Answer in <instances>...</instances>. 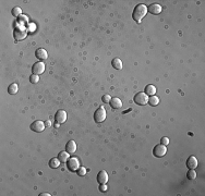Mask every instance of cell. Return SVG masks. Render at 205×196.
Returning a JSON list of instances; mask_svg holds the SVG:
<instances>
[{
    "label": "cell",
    "instance_id": "cell-1",
    "mask_svg": "<svg viewBox=\"0 0 205 196\" xmlns=\"http://www.w3.org/2000/svg\"><path fill=\"white\" fill-rule=\"evenodd\" d=\"M146 13H147V7L145 4H140L133 10L132 19L134 20L135 22H138V23H141V21H142V19H143L144 16H146Z\"/></svg>",
    "mask_w": 205,
    "mask_h": 196
},
{
    "label": "cell",
    "instance_id": "cell-2",
    "mask_svg": "<svg viewBox=\"0 0 205 196\" xmlns=\"http://www.w3.org/2000/svg\"><path fill=\"white\" fill-rule=\"evenodd\" d=\"M106 119V110L104 107L97 108L95 112H94V120L96 123H101Z\"/></svg>",
    "mask_w": 205,
    "mask_h": 196
},
{
    "label": "cell",
    "instance_id": "cell-3",
    "mask_svg": "<svg viewBox=\"0 0 205 196\" xmlns=\"http://www.w3.org/2000/svg\"><path fill=\"white\" fill-rule=\"evenodd\" d=\"M26 34H27V31L25 27H22V26H18L14 28V31H13V37L16 40H22L26 37Z\"/></svg>",
    "mask_w": 205,
    "mask_h": 196
},
{
    "label": "cell",
    "instance_id": "cell-4",
    "mask_svg": "<svg viewBox=\"0 0 205 196\" xmlns=\"http://www.w3.org/2000/svg\"><path fill=\"white\" fill-rule=\"evenodd\" d=\"M67 168L70 171H72V172H77V170L80 168V161H79V159L75 157L69 158L68 161H67Z\"/></svg>",
    "mask_w": 205,
    "mask_h": 196
},
{
    "label": "cell",
    "instance_id": "cell-5",
    "mask_svg": "<svg viewBox=\"0 0 205 196\" xmlns=\"http://www.w3.org/2000/svg\"><path fill=\"white\" fill-rule=\"evenodd\" d=\"M134 103L139 106H144L148 103V97L144 92H140L134 96Z\"/></svg>",
    "mask_w": 205,
    "mask_h": 196
},
{
    "label": "cell",
    "instance_id": "cell-6",
    "mask_svg": "<svg viewBox=\"0 0 205 196\" xmlns=\"http://www.w3.org/2000/svg\"><path fill=\"white\" fill-rule=\"evenodd\" d=\"M167 153V148L165 145H162V144H158V145H156L154 147V149H153V155H154L155 157L157 158H162L164 157Z\"/></svg>",
    "mask_w": 205,
    "mask_h": 196
},
{
    "label": "cell",
    "instance_id": "cell-7",
    "mask_svg": "<svg viewBox=\"0 0 205 196\" xmlns=\"http://www.w3.org/2000/svg\"><path fill=\"white\" fill-rule=\"evenodd\" d=\"M31 130L33 132H36V133H40V132H43L44 129H45V123L43 121H34V122L31 124Z\"/></svg>",
    "mask_w": 205,
    "mask_h": 196
},
{
    "label": "cell",
    "instance_id": "cell-8",
    "mask_svg": "<svg viewBox=\"0 0 205 196\" xmlns=\"http://www.w3.org/2000/svg\"><path fill=\"white\" fill-rule=\"evenodd\" d=\"M45 71V63L43 62H36L33 64V68H32V72L33 74H36V75H39V74H42Z\"/></svg>",
    "mask_w": 205,
    "mask_h": 196
},
{
    "label": "cell",
    "instance_id": "cell-9",
    "mask_svg": "<svg viewBox=\"0 0 205 196\" xmlns=\"http://www.w3.org/2000/svg\"><path fill=\"white\" fill-rule=\"evenodd\" d=\"M55 120H56V123H59V124H62L63 122H66L67 112L65 110H58V111L56 112Z\"/></svg>",
    "mask_w": 205,
    "mask_h": 196
},
{
    "label": "cell",
    "instance_id": "cell-10",
    "mask_svg": "<svg viewBox=\"0 0 205 196\" xmlns=\"http://www.w3.org/2000/svg\"><path fill=\"white\" fill-rule=\"evenodd\" d=\"M108 181V174L105 170H101L97 174V182L99 184H106Z\"/></svg>",
    "mask_w": 205,
    "mask_h": 196
},
{
    "label": "cell",
    "instance_id": "cell-11",
    "mask_svg": "<svg viewBox=\"0 0 205 196\" xmlns=\"http://www.w3.org/2000/svg\"><path fill=\"white\" fill-rule=\"evenodd\" d=\"M147 12H150L152 14H154V16L155 14H159L162 12V7L157 4H153L147 8Z\"/></svg>",
    "mask_w": 205,
    "mask_h": 196
},
{
    "label": "cell",
    "instance_id": "cell-12",
    "mask_svg": "<svg viewBox=\"0 0 205 196\" xmlns=\"http://www.w3.org/2000/svg\"><path fill=\"white\" fill-rule=\"evenodd\" d=\"M35 56H36V58L37 59H39V60H46L47 58H48V54H47V51L45 49H43V48H38V49L35 51Z\"/></svg>",
    "mask_w": 205,
    "mask_h": 196
},
{
    "label": "cell",
    "instance_id": "cell-13",
    "mask_svg": "<svg viewBox=\"0 0 205 196\" xmlns=\"http://www.w3.org/2000/svg\"><path fill=\"white\" fill-rule=\"evenodd\" d=\"M199 165V162H197V159L194 156H190L188 158V160H187V167L189 168V169H195Z\"/></svg>",
    "mask_w": 205,
    "mask_h": 196
},
{
    "label": "cell",
    "instance_id": "cell-14",
    "mask_svg": "<svg viewBox=\"0 0 205 196\" xmlns=\"http://www.w3.org/2000/svg\"><path fill=\"white\" fill-rule=\"evenodd\" d=\"M109 104H110L111 108H113V109H119V108L122 107V103H121V100H120L119 98H117V97L111 98L110 101H109Z\"/></svg>",
    "mask_w": 205,
    "mask_h": 196
},
{
    "label": "cell",
    "instance_id": "cell-15",
    "mask_svg": "<svg viewBox=\"0 0 205 196\" xmlns=\"http://www.w3.org/2000/svg\"><path fill=\"white\" fill-rule=\"evenodd\" d=\"M66 150L69 153V154H73L75 153V150H77V144L74 141H70L68 142V144L66 145Z\"/></svg>",
    "mask_w": 205,
    "mask_h": 196
},
{
    "label": "cell",
    "instance_id": "cell-16",
    "mask_svg": "<svg viewBox=\"0 0 205 196\" xmlns=\"http://www.w3.org/2000/svg\"><path fill=\"white\" fill-rule=\"evenodd\" d=\"M156 87H155L154 85H147L146 87H145V94L146 95H150V96H153V95H155V93H156Z\"/></svg>",
    "mask_w": 205,
    "mask_h": 196
},
{
    "label": "cell",
    "instance_id": "cell-17",
    "mask_svg": "<svg viewBox=\"0 0 205 196\" xmlns=\"http://www.w3.org/2000/svg\"><path fill=\"white\" fill-rule=\"evenodd\" d=\"M111 64L116 70H121V69H122V61L120 60L119 58H115V59L112 60Z\"/></svg>",
    "mask_w": 205,
    "mask_h": 196
},
{
    "label": "cell",
    "instance_id": "cell-18",
    "mask_svg": "<svg viewBox=\"0 0 205 196\" xmlns=\"http://www.w3.org/2000/svg\"><path fill=\"white\" fill-rule=\"evenodd\" d=\"M69 153L68 151H61V153H59V160L60 162H67L68 161V159H69Z\"/></svg>",
    "mask_w": 205,
    "mask_h": 196
},
{
    "label": "cell",
    "instance_id": "cell-19",
    "mask_svg": "<svg viewBox=\"0 0 205 196\" xmlns=\"http://www.w3.org/2000/svg\"><path fill=\"white\" fill-rule=\"evenodd\" d=\"M59 165H60V160H59V158H52V159H50V161H49V167L52 168V169L58 168Z\"/></svg>",
    "mask_w": 205,
    "mask_h": 196
},
{
    "label": "cell",
    "instance_id": "cell-20",
    "mask_svg": "<svg viewBox=\"0 0 205 196\" xmlns=\"http://www.w3.org/2000/svg\"><path fill=\"white\" fill-rule=\"evenodd\" d=\"M148 104L151 105V106H157V105L159 104V98L157 96H155V95H153V96H151L150 98H148Z\"/></svg>",
    "mask_w": 205,
    "mask_h": 196
},
{
    "label": "cell",
    "instance_id": "cell-21",
    "mask_svg": "<svg viewBox=\"0 0 205 196\" xmlns=\"http://www.w3.org/2000/svg\"><path fill=\"white\" fill-rule=\"evenodd\" d=\"M8 93L10 94V95H14V94H16V93H18V85H16V83H12L11 85H9Z\"/></svg>",
    "mask_w": 205,
    "mask_h": 196
},
{
    "label": "cell",
    "instance_id": "cell-22",
    "mask_svg": "<svg viewBox=\"0 0 205 196\" xmlns=\"http://www.w3.org/2000/svg\"><path fill=\"white\" fill-rule=\"evenodd\" d=\"M187 177H188V179H190V180H193V179L196 178V172L194 171V169H189V171L187 173Z\"/></svg>",
    "mask_w": 205,
    "mask_h": 196
},
{
    "label": "cell",
    "instance_id": "cell-23",
    "mask_svg": "<svg viewBox=\"0 0 205 196\" xmlns=\"http://www.w3.org/2000/svg\"><path fill=\"white\" fill-rule=\"evenodd\" d=\"M21 13H22V10H21V8H19V7H14V8L12 9V16H21Z\"/></svg>",
    "mask_w": 205,
    "mask_h": 196
},
{
    "label": "cell",
    "instance_id": "cell-24",
    "mask_svg": "<svg viewBox=\"0 0 205 196\" xmlns=\"http://www.w3.org/2000/svg\"><path fill=\"white\" fill-rule=\"evenodd\" d=\"M30 81H31V83H33V84H36V83L39 81V76L38 75H36V74L32 73V75L30 76Z\"/></svg>",
    "mask_w": 205,
    "mask_h": 196
},
{
    "label": "cell",
    "instance_id": "cell-25",
    "mask_svg": "<svg viewBox=\"0 0 205 196\" xmlns=\"http://www.w3.org/2000/svg\"><path fill=\"white\" fill-rule=\"evenodd\" d=\"M77 173L80 175V177H84L85 173H86V169L85 168H83V167H80V168L77 170Z\"/></svg>",
    "mask_w": 205,
    "mask_h": 196
},
{
    "label": "cell",
    "instance_id": "cell-26",
    "mask_svg": "<svg viewBox=\"0 0 205 196\" xmlns=\"http://www.w3.org/2000/svg\"><path fill=\"white\" fill-rule=\"evenodd\" d=\"M160 144H162V145H168L169 144V139L168 137H162V139H160Z\"/></svg>",
    "mask_w": 205,
    "mask_h": 196
},
{
    "label": "cell",
    "instance_id": "cell-27",
    "mask_svg": "<svg viewBox=\"0 0 205 196\" xmlns=\"http://www.w3.org/2000/svg\"><path fill=\"white\" fill-rule=\"evenodd\" d=\"M101 99H103V101H104V103H109V101H110V99H111V97L109 96V95H104Z\"/></svg>",
    "mask_w": 205,
    "mask_h": 196
},
{
    "label": "cell",
    "instance_id": "cell-28",
    "mask_svg": "<svg viewBox=\"0 0 205 196\" xmlns=\"http://www.w3.org/2000/svg\"><path fill=\"white\" fill-rule=\"evenodd\" d=\"M19 20H20V22H27V18L25 16H20Z\"/></svg>",
    "mask_w": 205,
    "mask_h": 196
},
{
    "label": "cell",
    "instance_id": "cell-29",
    "mask_svg": "<svg viewBox=\"0 0 205 196\" xmlns=\"http://www.w3.org/2000/svg\"><path fill=\"white\" fill-rule=\"evenodd\" d=\"M106 190H107V186H106L105 184H101V186H99V191H101V192H105Z\"/></svg>",
    "mask_w": 205,
    "mask_h": 196
},
{
    "label": "cell",
    "instance_id": "cell-30",
    "mask_svg": "<svg viewBox=\"0 0 205 196\" xmlns=\"http://www.w3.org/2000/svg\"><path fill=\"white\" fill-rule=\"evenodd\" d=\"M49 195H50L49 193H42V194H40V196H49Z\"/></svg>",
    "mask_w": 205,
    "mask_h": 196
}]
</instances>
